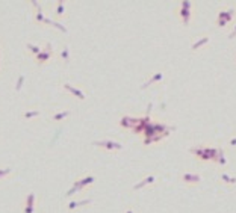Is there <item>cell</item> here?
I'll list each match as a JSON object with an SVG mask.
<instances>
[{
	"label": "cell",
	"instance_id": "cell-1",
	"mask_svg": "<svg viewBox=\"0 0 236 213\" xmlns=\"http://www.w3.org/2000/svg\"><path fill=\"white\" fill-rule=\"evenodd\" d=\"M191 6L192 3L189 0H183V2L180 3V17H182V21H183L185 26L189 24V20H191Z\"/></svg>",
	"mask_w": 236,
	"mask_h": 213
},
{
	"label": "cell",
	"instance_id": "cell-2",
	"mask_svg": "<svg viewBox=\"0 0 236 213\" xmlns=\"http://www.w3.org/2000/svg\"><path fill=\"white\" fill-rule=\"evenodd\" d=\"M235 15V9H228V11H222L218 14V18H217V26L222 27V26H226L228 21H232V18Z\"/></svg>",
	"mask_w": 236,
	"mask_h": 213
},
{
	"label": "cell",
	"instance_id": "cell-3",
	"mask_svg": "<svg viewBox=\"0 0 236 213\" xmlns=\"http://www.w3.org/2000/svg\"><path fill=\"white\" fill-rule=\"evenodd\" d=\"M94 180H96V178H94L92 175H88V177H85V178H82V180H79V181H76L73 184V188L67 192V195H73L74 192L76 190H79V189H82L83 186H86V184H89V183H92Z\"/></svg>",
	"mask_w": 236,
	"mask_h": 213
},
{
	"label": "cell",
	"instance_id": "cell-4",
	"mask_svg": "<svg viewBox=\"0 0 236 213\" xmlns=\"http://www.w3.org/2000/svg\"><path fill=\"white\" fill-rule=\"evenodd\" d=\"M94 145H98V147H103V148H107V150H121L123 148V144L120 142H115V141H94Z\"/></svg>",
	"mask_w": 236,
	"mask_h": 213
},
{
	"label": "cell",
	"instance_id": "cell-5",
	"mask_svg": "<svg viewBox=\"0 0 236 213\" xmlns=\"http://www.w3.org/2000/svg\"><path fill=\"white\" fill-rule=\"evenodd\" d=\"M50 56H52V44L47 42L45 49H43V50L36 55V61H38V62H45Z\"/></svg>",
	"mask_w": 236,
	"mask_h": 213
},
{
	"label": "cell",
	"instance_id": "cell-6",
	"mask_svg": "<svg viewBox=\"0 0 236 213\" xmlns=\"http://www.w3.org/2000/svg\"><path fill=\"white\" fill-rule=\"evenodd\" d=\"M189 151L192 153V154L197 156L198 159H201V160H211V157L207 156V153H206L204 147H192Z\"/></svg>",
	"mask_w": 236,
	"mask_h": 213
},
{
	"label": "cell",
	"instance_id": "cell-7",
	"mask_svg": "<svg viewBox=\"0 0 236 213\" xmlns=\"http://www.w3.org/2000/svg\"><path fill=\"white\" fill-rule=\"evenodd\" d=\"M33 203H35V194L30 192L26 198V207H24V213H33Z\"/></svg>",
	"mask_w": 236,
	"mask_h": 213
},
{
	"label": "cell",
	"instance_id": "cell-8",
	"mask_svg": "<svg viewBox=\"0 0 236 213\" xmlns=\"http://www.w3.org/2000/svg\"><path fill=\"white\" fill-rule=\"evenodd\" d=\"M182 180L186 181V183H198L201 181V177L198 174H191V172H185L183 175H182Z\"/></svg>",
	"mask_w": 236,
	"mask_h": 213
},
{
	"label": "cell",
	"instance_id": "cell-9",
	"mask_svg": "<svg viewBox=\"0 0 236 213\" xmlns=\"http://www.w3.org/2000/svg\"><path fill=\"white\" fill-rule=\"evenodd\" d=\"M136 123H138V118H132V116H123L120 121V124L123 127H132V129L133 125H136Z\"/></svg>",
	"mask_w": 236,
	"mask_h": 213
},
{
	"label": "cell",
	"instance_id": "cell-10",
	"mask_svg": "<svg viewBox=\"0 0 236 213\" xmlns=\"http://www.w3.org/2000/svg\"><path fill=\"white\" fill-rule=\"evenodd\" d=\"M162 79H164V73H156V74H154L153 77H150V79H148V80H147L144 85H141V88H142V89H145L147 86H150V85H151V83H154V82H159V80H162Z\"/></svg>",
	"mask_w": 236,
	"mask_h": 213
},
{
	"label": "cell",
	"instance_id": "cell-11",
	"mask_svg": "<svg viewBox=\"0 0 236 213\" xmlns=\"http://www.w3.org/2000/svg\"><path fill=\"white\" fill-rule=\"evenodd\" d=\"M154 180H156V177H154V175H148V177H145V178H144L142 181H139V183L135 184V186H133V189H135V190H136V189H141L142 186H145V184H150V183H153Z\"/></svg>",
	"mask_w": 236,
	"mask_h": 213
},
{
	"label": "cell",
	"instance_id": "cell-12",
	"mask_svg": "<svg viewBox=\"0 0 236 213\" xmlns=\"http://www.w3.org/2000/svg\"><path fill=\"white\" fill-rule=\"evenodd\" d=\"M64 88H65V89H68L70 92H73L74 95H77L79 98H82V100L85 98V94H83V92L80 91V89H77V88H74V86L70 85V83H65V85H64Z\"/></svg>",
	"mask_w": 236,
	"mask_h": 213
},
{
	"label": "cell",
	"instance_id": "cell-13",
	"mask_svg": "<svg viewBox=\"0 0 236 213\" xmlns=\"http://www.w3.org/2000/svg\"><path fill=\"white\" fill-rule=\"evenodd\" d=\"M209 41H211V38H209V36H203V38H201V39H197V41H195L194 44H192V50H197L198 47H201V45H204V44H207Z\"/></svg>",
	"mask_w": 236,
	"mask_h": 213
},
{
	"label": "cell",
	"instance_id": "cell-14",
	"mask_svg": "<svg viewBox=\"0 0 236 213\" xmlns=\"http://www.w3.org/2000/svg\"><path fill=\"white\" fill-rule=\"evenodd\" d=\"M213 162H217L219 165H227V159L224 156V151H222V148H218V156H217V159H215Z\"/></svg>",
	"mask_w": 236,
	"mask_h": 213
},
{
	"label": "cell",
	"instance_id": "cell-15",
	"mask_svg": "<svg viewBox=\"0 0 236 213\" xmlns=\"http://www.w3.org/2000/svg\"><path fill=\"white\" fill-rule=\"evenodd\" d=\"M88 203H91V199L89 198H83V199H79V201H71L70 204H68V209H76L77 205H82V204H88Z\"/></svg>",
	"mask_w": 236,
	"mask_h": 213
},
{
	"label": "cell",
	"instance_id": "cell-16",
	"mask_svg": "<svg viewBox=\"0 0 236 213\" xmlns=\"http://www.w3.org/2000/svg\"><path fill=\"white\" fill-rule=\"evenodd\" d=\"M221 180L228 184H235L236 183V177H230L228 174H221Z\"/></svg>",
	"mask_w": 236,
	"mask_h": 213
},
{
	"label": "cell",
	"instance_id": "cell-17",
	"mask_svg": "<svg viewBox=\"0 0 236 213\" xmlns=\"http://www.w3.org/2000/svg\"><path fill=\"white\" fill-rule=\"evenodd\" d=\"M61 56H62V59L65 62L70 61V51H68V47H64L62 50H61Z\"/></svg>",
	"mask_w": 236,
	"mask_h": 213
},
{
	"label": "cell",
	"instance_id": "cell-18",
	"mask_svg": "<svg viewBox=\"0 0 236 213\" xmlns=\"http://www.w3.org/2000/svg\"><path fill=\"white\" fill-rule=\"evenodd\" d=\"M64 6H65L64 0H59L58 5H56V14H58V15H62V14H64Z\"/></svg>",
	"mask_w": 236,
	"mask_h": 213
},
{
	"label": "cell",
	"instance_id": "cell-19",
	"mask_svg": "<svg viewBox=\"0 0 236 213\" xmlns=\"http://www.w3.org/2000/svg\"><path fill=\"white\" fill-rule=\"evenodd\" d=\"M71 112L70 110H64V112H59V114H56V115H53V119L55 121H59V119H62L64 116H67V115H70Z\"/></svg>",
	"mask_w": 236,
	"mask_h": 213
},
{
	"label": "cell",
	"instance_id": "cell-20",
	"mask_svg": "<svg viewBox=\"0 0 236 213\" xmlns=\"http://www.w3.org/2000/svg\"><path fill=\"white\" fill-rule=\"evenodd\" d=\"M23 82H24V74H20V76H18V80H17V85H15V91H20V89H21Z\"/></svg>",
	"mask_w": 236,
	"mask_h": 213
},
{
	"label": "cell",
	"instance_id": "cell-21",
	"mask_svg": "<svg viewBox=\"0 0 236 213\" xmlns=\"http://www.w3.org/2000/svg\"><path fill=\"white\" fill-rule=\"evenodd\" d=\"M28 49H29L30 51H33V53H35V55H38V53L43 50L41 47H38V45H33V44H28Z\"/></svg>",
	"mask_w": 236,
	"mask_h": 213
},
{
	"label": "cell",
	"instance_id": "cell-22",
	"mask_svg": "<svg viewBox=\"0 0 236 213\" xmlns=\"http://www.w3.org/2000/svg\"><path fill=\"white\" fill-rule=\"evenodd\" d=\"M36 115H39V110H28V112H24V116H26V118L36 116Z\"/></svg>",
	"mask_w": 236,
	"mask_h": 213
},
{
	"label": "cell",
	"instance_id": "cell-23",
	"mask_svg": "<svg viewBox=\"0 0 236 213\" xmlns=\"http://www.w3.org/2000/svg\"><path fill=\"white\" fill-rule=\"evenodd\" d=\"M52 24H53V26H56V27H58V29H61L62 32H67V27H64V26L61 24V23H58V21H52Z\"/></svg>",
	"mask_w": 236,
	"mask_h": 213
},
{
	"label": "cell",
	"instance_id": "cell-24",
	"mask_svg": "<svg viewBox=\"0 0 236 213\" xmlns=\"http://www.w3.org/2000/svg\"><path fill=\"white\" fill-rule=\"evenodd\" d=\"M9 172H11V168H3V169H0V177L9 174Z\"/></svg>",
	"mask_w": 236,
	"mask_h": 213
},
{
	"label": "cell",
	"instance_id": "cell-25",
	"mask_svg": "<svg viewBox=\"0 0 236 213\" xmlns=\"http://www.w3.org/2000/svg\"><path fill=\"white\" fill-rule=\"evenodd\" d=\"M235 36H236V26L233 27V30H232L230 33H228V39H233Z\"/></svg>",
	"mask_w": 236,
	"mask_h": 213
},
{
	"label": "cell",
	"instance_id": "cell-26",
	"mask_svg": "<svg viewBox=\"0 0 236 213\" xmlns=\"http://www.w3.org/2000/svg\"><path fill=\"white\" fill-rule=\"evenodd\" d=\"M228 144H230L232 147H236V138H232V139H230V142H228Z\"/></svg>",
	"mask_w": 236,
	"mask_h": 213
},
{
	"label": "cell",
	"instance_id": "cell-27",
	"mask_svg": "<svg viewBox=\"0 0 236 213\" xmlns=\"http://www.w3.org/2000/svg\"><path fill=\"white\" fill-rule=\"evenodd\" d=\"M126 213H133V212H132V210L129 209V210H126Z\"/></svg>",
	"mask_w": 236,
	"mask_h": 213
},
{
	"label": "cell",
	"instance_id": "cell-28",
	"mask_svg": "<svg viewBox=\"0 0 236 213\" xmlns=\"http://www.w3.org/2000/svg\"><path fill=\"white\" fill-rule=\"evenodd\" d=\"M235 59H236V53H235Z\"/></svg>",
	"mask_w": 236,
	"mask_h": 213
}]
</instances>
